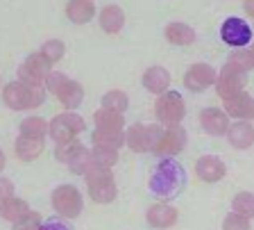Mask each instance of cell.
I'll list each match as a JSON object with an SVG mask.
<instances>
[{"label":"cell","mask_w":254,"mask_h":230,"mask_svg":"<svg viewBox=\"0 0 254 230\" xmlns=\"http://www.w3.org/2000/svg\"><path fill=\"white\" fill-rule=\"evenodd\" d=\"M252 37H254L252 27H250L243 18H238V16L227 18V21L220 25V39L227 43V46L236 48V50H245V46H250Z\"/></svg>","instance_id":"9"},{"label":"cell","mask_w":254,"mask_h":230,"mask_svg":"<svg viewBox=\"0 0 254 230\" xmlns=\"http://www.w3.org/2000/svg\"><path fill=\"white\" fill-rule=\"evenodd\" d=\"M91 155H93L95 166H102V169H111V166L118 162V150H111V148H100V146H93Z\"/></svg>","instance_id":"32"},{"label":"cell","mask_w":254,"mask_h":230,"mask_svg":"<svg viewBox=\"0 0 254 230\" xmlns=\"http://www.w3.org/2000/svg\"><path fill=\"white\" fill-rule=\"evenodd\" d=\"M95 118V130H109V132H123L125 128V118L123 114L109 112V110H98L93 114Z\"/></svg>","instance_id":"24"},{"label":"cell","mask_w":254,"mask_h":230,"mask_svg":"<svg viewBox=\"0 0 254 230\" xmlns=\"http://www.w3.org/2000/svg\"><path fill=\"white\" fill-rule=\"evenodd\" d=\"M222 69L236 71V73H248L250 69H254V64H252V57H250L248 50H234L227 57V62H225Z\"/></svg>","instance_id":"30"},{"label":"cell","mask_w":254,"mask_h":230,"mask_svg":"<svg viewBox=\"0 0 254 230\" xmlns=\"http://www.w3.org/2000/svg\"><path fill=\"white\" fill-rule=\"evenodd\" d=\"M154 114H157V118L161 123L180 125L182 118L186 116V105H184L182 94L170 91V89L166 91V94H161V96L157 98V103H154Z\"/></svg>","instance_id":"6"},{"label":"cell","mask_w":254,"mask_h":230,"mask_svg":"<svg viewBox=\"0 0 254 230\" xmlns=\"http://www.w3.org/2000/svg\"><path fill=\"white\" fill-rule=\"evenodd\" d=\"M164 34L175 46H189V43L195 41V30H193L189 23H168Z\"/></svg>","instance_id":"22"},{"label":"cell","mask_w":254,"mask_h":230,"mask_svg":"<svg viewBox=\"0 0 254 230\" xmlns=\"http://www.w3.org/2000/svg\"><path fill=\"white\" fill-rule=\"evenodd\" d=\"M66 16L73 23L82 25V23H89L95 16V5L91 0H70L66 5Z\"/></svg>","instance_id":"23"},{"label":"cell","mask_w":254,"mask_h":230,"mask_svg":"<svg viewBox=\"0 0 254 230\" xmlns=\"http://www.w3.org/2000/svg\"><path fill=\"white\" fill-rule=\"evenodd\" d=\"M195 173L200 180L204 182H218L225 178L227 169H225V162L216 155H202L195 164Z\"/></svg>","instance_id":"15"},{"label":"cell","mask_w":254,"mask_h":230,"mask_svg":"<svg viewBox=\"0 0 254 230\" xmlns=\"http://www.w3.org/2000/svg\"><path fill=\"white\" fill-rule=\"evenodd\" d=\"M129 105V98H127L125 91L121 89H111L107 91L102 96V110H109V112H116V114H123Z\"/></svg>","instance_id":"28"},{"label":"cell","mask_w":254,"mask_h":230,"mask_svg":"<svg viewBox=\"0 0 254 230\" xmlns=\"http://www.w3.org/2000/svg\"><path fill=\"white\" fill-rule=\"evenodd\" d=\"M55 96L59 98V103H62L68 112H73L75 107H79L82 105V101H84V89H82V85L79 82H75V80H66V85L62 87V89L55 94Z\"/></svg>","instance_id":"20"},{"label":"cell","mask_w":254,"mask_h":230,"mask_svg":"<svg viewBox=\"0 0 254 230\" xmlns=\"http://www.w3.org/2000/svg\"><path fill=\"white\" fill-rule=\"evenodd\" d=\"M145 219L152 228L157 230H166L177 221V210L168 203H154L152 208H148V214H145Z\"/></svg>","instance_id":"16"},{"label":"cell","mask_w":254,"mask_h":230,"mask_svg":"<svg viewBox=\"0 0 254 230\" xmlns=\"http://www.w3.org/2000/svg\"><path fill=\"white\" fill-rule=\"evenodd\" d=\"M68 169H70L73 173H77V176H84V178L89 176V173L95 169V162H93V155H91V150L82 146V148H79L77 153L73 155V160L68 162Z\"/></svg>","instance_id":"26"},{"label":"cell","mask_w":254,"mask_h":230,"mask_svg":"<svg viewBox=\"0 0 254 230\" xmlns=\"http://www.w3.org/2000/svg\"><path fill=\"white\" fill-rule=\"evenodd\" d=\"M41 224H43L41 214H39V212H32V210H30V212H27L21 221H16L11 230H39V228H41Z\"/></svg>","instance_id":"35"},{"label":"cell","mask_w":254,"mask_h":230,"mask_svg":"<svg viewBox=\"0 0 254 230\" xmlns=\"http://www.w3.org/2000/svg\"><path fill=\"white\" fill-rule=\"evenodd\" d=\"M186 185V171L177 160H161L150 176V189L159 198H175Z\"/></svg>","instance_id":"1"},{"label":"cell","mask_w":254,"mask_h":230,"mask_svg":"<svg viewBox=\"0 0 254 230\" xmlns=\"http://www.w3.org/2000/svg\"><path fill=\"white\" fill-rule=\"evenodd\" d=\"M2 101L9 110H34L46 101V89L43 87H27L23 82H9V85L2 89Z\"/></svg>","instance_id":"2"},{"label":"cell","mask_w":254,"mask_h":230,"mask_svg":"<svg viewBox=\"0 0 254 230\" xmlns=\"http://www.w3.org/2000/svg\"><path fill=\"white\" fill-rule=\"evenodd\" d=\"M232 210H234V214H238V217H243V219L250 221L254 217V194H250V192L236 194L232 201Z\"/></svg>","instance_id":"29"},{"label":"cell","mask_w":254,"mask_h":230,"mask_svg":"<svg viewBox=\"0 0 254 230\" xmlns=\"http://www.w3.org/2000/svg\"><path fill=\"white\" fill-rule=\"evenodd\" d=\"M79 148H82V144H79L77 139L66 141V144H57V146H55V157H57L59 162H66V164H68Z\"/></svg>","instance_id":"34"},{"label":"cell","mask_w":254,"mask_h":230,"mask_svg":"<svg viewBox=\"0 0 254 230\" xmlns=\"http://www.w3.org/2000/svg\"><path fill=\"white\" fill-rule=\"evenodd\" d=\"M218 80V73L211 64H204V62H197L193 64L189 71L184 73V87L189 91H204L209 89L211 85H216Z\"/></svg>","instance_id":"11"},{"label":"cell","mask_w":254,"mask_h":230,"mask_svg":"<svg viewBox=\"0 0 254 230\" xmlns=\"http://www.w3.org/2000/svg\"><path fill=\"white\" fill-rule=\"evenodd\" d=\"M53 208L64 219H77L84 210L82 192L75 185H59L53 192Z\"/></svg>","instance_id":"5"},{"label":"cell","mask_w":254,"mask_h":230,"mask_svg":"<svg viewBox=\"0 0 254 230\" xmlns=\"http://www.w3.org/2000/svg\"><path fill=\"white\" fill-rule=\"evenodd\" d=\"M245 11H248V14H250V16H252L254 18V0H245Z\"/></svg>","instance_id":"40"},{"label":"cell","mask_w":254,"mask_h":230,"mask_svg":"<svg viewBox=\"0 0 254 230\" xmlns=\"http://www.w3.org/2000/svg\"><path fill=\"white\" fill-rule=\"evenodd\" d=\"M27 212H30V205H27L23 198H16V196L0 205V217H2L5 221H9V224L21 221Z\"/></svg>","instance_id":"25"},{"label":"cell","mask_w":254,"mask_h":230,"mask_svg":"<svg viewBox=\"0 0 254 230\" xmlns=\"http://www.w3.org/2000/svg\"><path fill=\"white\" fill-rule=\"evenodd\" d=\"M64 50H66L64 41H59V39H50V41L43 43L39 53H41L43 57H46L48 62H50V64H55V62H59V59L64 57Z\"/></svg>","instance_id":"33"},{"label":"cell","mask_w":254,"mask_h":230,"mask_svg":"<svg viewBox=\"0 0 254 230\" xmlns=\"http://www.w3.org/2000/svg\"><path fill=\"white\" fill-rule=\"evenodd\" d=\"M43 146H46V141L41 137H25V134H21L16 139L14 148H16V155L21 157L23 162H34L43 153Z\"/></svg>","instance_id":"19"},{"label":"cell","mask_w":254,"mask_h":230,"mask_svg":"<svg viewBox=\"0 0 254 230\" xmlns=\"http://www.w3.org/2000/svg\"><path fill=\"white\" fill-rule=\"evenodd\" d=\"M161 134H164V128L157 123H136L125 132V144L134 153H154Z\"/></svg>","instance_id":"4"},{"label":"cell","mask_w":254,"mask_h":230,"mask_svg":"<svg viewBox=\"0 0 254 230\" xmlns=\"http://www.w3.org/2000/svg\"><path fill=\"white\" fill-rule=\"evenodd\" d=\"M125 25V11L118 5H107L100 11V27L107 34H116Z\"/></svg>","instance_id":"21"},{"label":"cell","mask_w":254,"mask_h":230,"mask_svg":"<svg viewBox=\"0 0 254 230\" xmlns=\"http://www.w3.org/2000/svg\"><path fill=\"white\" fill-rule=\"evenodd\" d=\"M248 53H250V57H252V64H254V46H252V48L248 50Z\"/></svg>","instance_id":"42"},{"label":"cell","mask_w":254,"mask_h":230,"mask_svg":"<svg viewBox=\"0 0 254 230\" xmlns=\"http://www.w3.org/2000/svg\"><path fill=\"white\" fill-rule=\"evenodd\" d=\"M48 132V121L41 116H27L21 121V134L25 137H46Z\"/></svg>","instance_id":"31"},{"label":"cell","mask_w":254,"mask_h":230,"mask_svg":"<svg viewBox=\"0 0 254 230\" xmlns=\"http://www.w3.org/2000/svg\"><path fill=\"white\" fill-rule=\"evenodd\" d=\"M5 153H2V148H0V173H2V169H5Z\"/></svg>","instance_id":"41"},{"label":"cell","mask_w":254,"mask_h":230,"mask_svg":"<svg viewBox=\"0 0 254 230\" xmlns=\"http://www.w3.org/2000/svg\"><path fill=\"white\" fill-rule=\"evenodd\" d=\"M66 80H68V78H66L64 73H59V71H53V73L46 78V82H43V89H48L50 94H57V91L62 89L64 85H66Z\"/></svg>","instance_id":"36"},{"label":"cell","mask_w":254,"mask_h":230,"mask_svg":"<svg viewBox=\"0 0 254 230\" xmlns=\"http://www.w3.org/2000/svg\"><path fill=\"white\" fill-rule=\"evenodd\" d=\"M222 230H250V221L232 212L225 217V221H222Z\"/></svg>","instance_id":"37"},{"label":"cell","mask_w":254,"mask_h":230,"mask_svg":"<svg viewBox=\"0 0 254 230\" xmlns=\"http://www.w3.org/2000/svg\"><path fill=\"white\" fill-rule=\"evenodd\" d=\"M252 32H254V30H252Z\"/></svg>","instance_id":"43"},{"label":"cell","mask_w":254,"mask_h":230,"mask_svg":"<svg viewBox=\"0 0 254 230\" xmlns=\"http://www.w3.org/2000/svg\"><path fill=\"white\" fill-rule=\"evenodd\" d=\"M50 73H53V64L41 53H32L18 66V82H23L27 87H43V82Z\"/></svg>","instance_id":"8"},{"label":"cell","mask_w":254,"mask_h":230,"mask_svg":"<svg viewBox=\"0 0 254 230\" xmlns=\"http://www.w3.org/2000/svg\"><path fill=\"white\" fill-rule=\"evenodd\" d=\"M9 198H14V182L9 178L0 176V205L5 201H9Z\"/></svg>","instance_id":"38"},{"label":"cell","mask_w":254,"mask_h":230,"mask_svg":"<svg viewBox=\"0 0 254 230\" xmlns=\"http://www.w3.org/2000/svg\"><path fill=\"white\" fill-rule=\"evenodd\" d=\"M84 130V121L82 116L75 112H64L48 123V134L55 139V144H66V141H73L79 132Z\"/></svg>","instance_id":"7"},{"label":"cell","mask_w":254,"mask_h":230,"mask_svg":"<svg viewBox=\"0 0 254 230\" xmlns=\"http://www.w3.org/2000/svg\"><path fill=\"white\" fill-rule=\"evenodd\" d=\"M227 139L234 148H250L254 144V128L250 121H236L234 125H229Z\"/></svg>","instance_id":"18"},{"label":"cell","mask_w":254,"mask_h":230,"mask_svg":"<svg viewBox=\"0 0 254 230\" xmlns=\"http://www.w3.org/2000/svg\"><path fill=\"white\" fill-rule=\"evenodd\" d=\"M186 146V130L182 125H170L168 130H164L161 139H159L154 155H161L164 160H175V155H180Z\"/></svg>","instance_id":"10"},{"label":"cell","mask_w":254,"mask_h":230,"mask_svg":"<svg viewBox=\"0 0 254 230\" xmlns=\"http://www.w3.org/2000/svg\"><path fill=\"white\" fill-rule=\"evenodd\" d=\"M200 125L211 137H222L229 130V116L218 107H206L200 112Z\"/></svg>","instance_id":"12"},{"label":"cell","mask_w":254,"mask_h":230,"mask_svg":"<svg viewBox=\"0 0 254 230\" xmlns=\"http://www.w3.org/2000/svg\"><path fill=\"white\" fill-rule=\"evenodd\" d=\"M143 87L157 96L166 94L170 87V73L164 69V66H150L145 73H143Z\"/></svg>","instance_id":"17"},{"label":"cell","mask_w":254,"mask_h":230,"mask_svg":"<svg viewBox=\"0 0 254 230\" xmlns=\"http://www.w3.org/2000/svg\"><path fill=\"white\" fill-rule=\"evenodd\" d=\"M123 144H125V132H109V130H95L93 132V146L121 150Z\"/></svg>","instance_id":"27"},{"label":"cell","mask_w":254,"mask_h":230,"mask_svg":"<svg viewBox=\"0 0 254 230\" xmlns=\"http://www.w3.org/2000/svg\"><path fill=\"white\" fill-rule=\"evenodd\" d=\"M243 87H245V73H236V71H229V69H222L216 80V91L222 101L241 94Z\"/></svg>","instance_id":"13"},{"label":"cell","mask_w":254,"mask_h":230,"mask_svg":"<svg viewBox=\"0 0 254 230\" xmlns=\"http://www.w3.org/2000/svg\"><path fill=\"white\" fill-rule=\"evenodd\" d=\"M225 110L222 112L227 114V116H234V118H254V98L245 91L236 94V96L227 98V101H222Z\"/></svg>","instance_id":"14"},{"label":"cell","mask_w":254,"mask_h":230,"mask_svg":"<svg viewBox=\"0 0 254 230\" xmlns=\"http://www.w3.org/2000/svg\"><path fill=\"white\" fill-rule=\"evenodd\" d=\"M84 180H86V187H89L91 198H93L95 203L107 205V203H111V201L116 198L118 187H116V180H114L111 169L95 166V169L84 178Z\"/></svg>","instance_id":"3"},{"label":"cell","mask_w":254,"mask_h":230,"mask_svg":"<svg viewBox=\"0 0 254 230\" xmlns=\"http://www.w3.org/2000/svg\"><path fill=\"white\" fill-rule=\"evenodd\" d=\"M39 230H73V226H68L64 219H46Z\"/></svg>","instance_id":"39"}]
</instances>
